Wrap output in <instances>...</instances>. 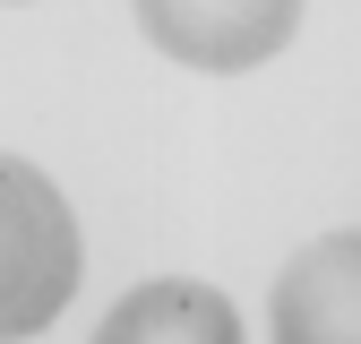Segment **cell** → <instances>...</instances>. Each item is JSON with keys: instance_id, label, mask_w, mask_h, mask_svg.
Here are the masks:
<instances>
[{"instance_id": "cell-1", "label": "cell", "mask_w": 361, "mask_h": 344, "mask_svg": "<svg viewBox=\"0 0 361 344\" xmlns=\"http://www.w3.org/2000/svg\"><path fill=\"white\" fill-rule=\"evenodd\" d=\"M78 276H86V250H78L69 198L35 164L0 155V344L9 336H43L69 310Z\"/></svg>"}, {"instance_id": "cell-2", "label": "cell", "mask_w": 361, "mask_h": 344, "mask_svg": "<svg viewBox=\"0 0 361 344\" xmlns=\"http://www.w3.org/2000/svg\"><path fill=\"white\" fill-rule=\"evenodd\" d=\"M293 26H301L293 0H155L147 9V35L180 69H207V78H241L258 61H276Z\"/></svg>"}, {"instance_id": "cell-4", "label": "cell", "mask_w": 361, "mask_h": 344, "mask_svg": "<svg viewBox=\"0 0 361 344\" xmlns=\"http://www.w3.org/2000/svg\"><path fill=\"white\" fill-rule=\"evenodd\" d=\"M95 344H241V310L198 276H155L104 310Z\"/></svg>"}, {"instance_id": "cell-3", "label": "cell", "mask_w": 361, "mask_h": 344, "mask_svg": "<svg viewBox=\"0 0 361 344\" xmlns=\"http://www.w3.org/2000/svg\"><path fill=\"white\" fill-rule=\"evenodd\" d=\"M276 344H361V233L310 241L267 293Z\"/></svg>"}]
</instances>
